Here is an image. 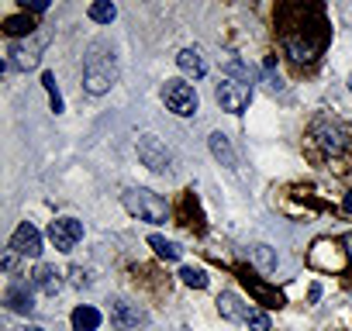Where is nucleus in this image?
Segmentation results:
<instances>
[{
	"instance_id": "obj_1",
	"label": "nucleus",
	"mask_w": 352,
	"mask_h": 331,
	"mask_svg": "<svg viewBox=\"0 0 352 331\" xmlns=\"http://www.w3.org/2000/svg\"><path fill=\"white\" fill-rule=\"evenodd\" d=\"M118 80V66H114V56L104 52V45H94V52L87 56V66H83V87L90 93H107Z\"/></svg>"
},
{
	"instance_id": "obj_2",
	"label": "nucleus",
	"mask_w": 352,
	"mask_h": 331,
	"mask_svg": "<svg viewBox=\"0 0 352 331\" xmlns=\"http://www.w3.org/2000/svg\"><path fill=\"white\" fill-rule=\"evenodd\" d=\"M124 211L135 214L138 221H148V225H159V221L169 218V204H166L159 194L145 190V187H131V190H124Z\"/></svg>"
},
{
	"instance_id": "obj_3",
	"label": "nucleus",
	"mask_w": 352,
	"mask_h": 331,
	"mask_svg": "<svg viewBox=\"0 0 352 331\" xmlns=\"http://www.w3.org/2000/svg\"><path fill=\"white\" fill-rule=\"evenodd\" d=\"M162 104L180 117H194L197 114V90L187 80H166L162 83Z\"/></svg>"
},
{
	"instance_id": "obj_4",
	"label": "nucleus",
	"mask_w": 352,
	"mask_h": 331,
	"mask_svg": "<svg viewBox=\"0 0 352 331\" xmlns=\"http://www.w3.org/2000/svg\"><path fill=\"white\" fill-rule=\"evenodd\" d=\"M214 97H218L221 111L242 114V111L249 107V100H252V87H249V83H239V80H221L218 90H214Z\"/></svg>"
},
{
	"instance_id": "obj_5",
	"label": "nucleus",
	"mask_w": 352,
	"mask_h": 331,
	"mask_svg": "<svg viewBox=\"0 0 352 331\" xmlns=\"http://www.w3.org/2000/svg\"><path fill=\"white\" fill-rule=\"evenodd\" d=\"M138 159L148 166L152 173H169V170H173V155H169V148H166L155 135L138 138Z\"/></svg>"
},
{
	"instance_id": "obj_6",
	"label": "nucleus",
	"mask_w": 352,
	"mask_h": 331,
	"mask_svg": "<svg viewBox=\"0 0 352 331\" xmlns=\"http://www.w3.org/2000/svg\"><path fill=\"white\" fill-rule=\"evenodd\" d=\"M38 59H42V42H38V38L11 42V45H8V62H4V69H35Z\"/></svg>"
},
{
	"instance_id": "obj_7",
	"label": "nucleus",
	"mask_w": 352,
	"mask_h": 331,
	"mask_svg": "<svg viewBox=\"0 0 352 331\" xmlns=\"http://www.w3.org/2000/svg\"><path fill=\"white\" fill-rule=\"evenodd\" d=\"M83 238V225L76 218H56L49 225V242L59 249V252H73Z\"/></svg>"
},
{
	"instance_id": "obj_8",
	"label": "nucleus",
	"mask_w": 352,
	"mask_h": 331,
	"mask_svg": "<svg viewBox=\"0 0 352 331\" xmlns=\"http://www.w3.org/2000/svg\"><path fill=\"white\" fill-rule=\"evenodd\" d=\"M11 252L25 255V259H38L42 255V231L35 225H18V231L11 235Z\"/></svg>"
},
{
	"instance_id": "obj_9",
	"label": "nucleus",
	"mask_w": 352,
	"mask_h": 331,
	"mask_svg": "<svg viewBox=\"0 0 352 331\" xmlns=\"http://www.w3.org/2000/svg\"><path fill=\"white\" fill-rule=\"evenodd\" d=\"M111 321L118 324V331H142L145 328V314L135 304H128V300H114L111 304Z\"/></svg>"
},
{
	"instance_id": "obj_10",
	"label": "nucleus",
	"mask_w": 352,
	"mask_h": 331,
	"mask_svg": "<svg viewBox=\"0 0 352 331\" xmlns=\"http://www.w3.org/2000/svg\"><path fill=\"white\" fill-rule=\"evenodd\" d=\"M4 304H8L14 314H32V310H35V293H32L28 283L14 279V283L8 286V293H4Z\"/></svg>"
},
{
	"instance_id": "obj_11",
	"label": "nucleus",
	"mask_w": 352,
	"mask_h": 331,
	"mask_svg": "<svg viewBox=\"0 0 352 331\" xmlns=\"http://www.w3.org/2000/svg\"><path fill=\"white\" fill-rule=\"evenodd\" d=\"M314 138L321 141L324 152H342V148H345V131H342L338 124L318 121V124H314Z\"/></svg>"
},
{
	"instance_id": "obj_12",
	"label": "nucleus",
	"mask_w": 352,
	"mask_h": 331,
	"mask_svg": "<svg viewBox=\"0 0 352 331\" xmlns=\"http://www.w3.org/2000/svg\"><path fill=\"white\" fill-rule=\"evenodd\" d=\"M32 283H35V290L45 293V297H56V293L63 290V279H59L56 266H38L35 276H32Z\"/></svg>"
},
{
	"instance_id": "obj_13",
	"label": "nucleus",
	"mask_w": 352,
	"mask_h": 331,
	"mask_svg": "<svg viewBox=\"0 0 352 331\" xmlns=\"http://www.w3.org/2000/svg\"><path fill=\"white\" fill-rule=\"evenodd\" d=\"M218 310H221V317H228V321H249V310L252 307H242V300H239V293H221L218 297Z\"/></svg>"
},
{
	"instance_id": "obj_14",
	"label": "nucleus",
	"mask_w": 352,
	"mask_h": 331,
	"mask_svg": "<svg viewBox=\"0 0 352 331\" xmlns=\"http://www.w3.org/2000/svg\"><path fill=\"white\" fill-rule=\"evenodd\" d=\"M176 66H180L187 76H194V80H201L208 73V62H204V56L197 49H184L180 56H176Z\"/></svg>"
},
{
	"instance_id": "obj_15",
	"label": "nucleus",
	"mask_w": 352,
	"mask_h": 331,
	"mask_svg": "<svg viewBox=\"0 0 352 331\" xmlns=\"http://www.w3.org/2000/svg\"><path fill=\"white\" fill-rule=\"evenodd\" d=\"M100 328V310L90 304H80L73 310V331H97Z\"/></svg>"
},
{
	"instance_id": "obj_16",
	"label": "nucleus",
	"mask_w": 352,
	"mask_h": 331,
	"mask_svg": "<svg viewBox=\"0 0 352 331\" xmlns=\"http://www.w3.org/2000/svg\"><path fill=\"white\" fill-rule=\"evenodd\" d=\"M208 141H211V155H214V159H218L221 166H235V152H232V141H228V138H225L221 131H214V135H211Z\"/></svg>"
},
{
	"instance_id": "obj_17",
	"label": "nucleus",
	"mask_w": 352,
	"mask_h": 331,
	"mask_svg": "<svg viewBox=\"0 0 352 331\" xmlns=\"http://www.w3.org/2000/svg\"><path fill=\"white\" fill-rule=\"evenodd\" d=\"M225 73H228V80H239V83H249V87L256 83V69L249 62H242V59H228Z\"/></svg>"
},
{
	"instance_id": "obj_18",
	"label": "nucleus",
	"mask_w": 352,
	"mask_h": 331,
	"mask_svg": "<svg viewBox=\"0 0 352 331\" xmlns=\"http://www.w3.org/2000/svg\"><path fill=\"white\" fill-rule=\"evenodd\" d=\"M118 18V8L111 4V0H97V4H90V21L97 25H111Z\"/></svg>"
},
{
	"instance_id": "obj_19",
	"label": "nucleus",
	"mask_w": 352,
	"mask_h": 331,
	"mask_svg": "<svg viewBox=\"0 0 352 331\" xmlns=\"http://www.w3.org/2000/svg\"><path fill=\"white\" fill-rule=\"evenodd\" d=\"M148 245L155 249V255H159V259H180V245L169 242V238H162V235H152V238H148Z\"/></svg>"
},
{
	"instance_id": "obj_20",
	"label": "nucleus",
	"mask_w": 352,
	"mask_h": 331,
	"mask_svg": "<svg viewBox=\"0 0 352 331\" xmlns=\"http://www.w3.org/2000/svg\"><path fill=\"white\" fill-rule=\"evenodd\" d=\"M252 259H256V266H259L263 273H273V269H276V252H273L270 245H252Z\"/></svg>"
},
{
	"instance_id": "obj_21",
	"label": "nucleus",
	"mask_w": 352,
	"mask_h": 331,
	"mask_svg": "<svg viewBox=\"0 0 352 331\" xmlns=\"http://www.w3.org/2000/svg\"><path fill=\"white\" fill-rule=\"evenodd\" d=\"M180 279H184L187 286H194V290H204V286H208V273L197 269V266H184V269H180Z\"/></svg>"
},
{
	"instance_id": "obj_22",
	"label": "nucleus",
	"mask_w": 352,
	"mask_h": 331,
	"mask_svg": "<svg viewBox=\"0 0 352 331\" xmlns=\"http://www.w3.org/2000/svg\"><path fill=\"white\" fill-rule=\"evenodd\" d=\"M32 18H8L4 21V32L11 35V38H21V35H32Z\"/></svg>"
},
{
	"instance_id": "obj_23",
	"label": "nucleus",
	"mask_w": 352,
	"mask_h": 331,
	"mask_svg": "<svg viewBox=\"0 0 352 331\" xmlns=\"http://www.w3.org/2000/svg\"><path fill=\"white\" fill-rule=\"evenodd\" d=\"M42 83L49 90V100H52V111L59 114L63 111V93H59V83H56V73H42Z\"/></svg>"
},
{
	"instance_id": "obj_24",
	"label": "nucleus",
	"mask_w": 352,
	"mask_h": 331,
	"mask_svg": "<svg viewBox=\"0 0 352 331\" xmlns=\"http://www.w3.org/2000/svg\"><path fill=\"white\" fill-rule=\"evenodd\" d=\"M245 283H249V290H252L259 300H266L270 307H280V304H283V297H280V293H273V290H266L263 283H256V279H249V276H245Z\"/></svg>"
},
{
	"instance_id": "obj_25",
	"label": "nucleus",
	"mask_w": 352,
	"mask_h": 331,
	"mask_svg": "<svg viewBox=\"0 0 352 331\" xmlns=\"http://www.w3.org/2000/svg\"><path fill=\"white\" fill-rule=\"evenodd\" d=\"M245 324H249L252 331H270V314H263V310H256V307H252Z\"/></svg>"
},
{
	"instance_id": "obj_26",
	"label": "nucleus",
	"mask_w": 352,
	"mask_h": 331,
	"mask_svg": "<svg viewBox=\"0 0 352 331\" xmlns=\"http://www.w3.org/2000/svg\"><path fill=\"white\" fill-rule=\"evenodd\" d=\"M25 8H32L35 14H42V11H49V0H28Z\"/></svg>"
},
{
	"instance_id": "obj_27",
	"label": "nucleus",
	"mask_w": 352,
	"mask_h": 331,
	"mask_svg": "<svg viewBox=\"0 0 352 331\" xmlns=\"http://www.w3.org/2000/svg\"><path fill=\"white\" fill-rule=\"evenodd\" d=\"M73 283H76V286H83V283H90V276H87L83 269H73Z\"/></svg>"
},
{
	"instance_id": "obj_28",
	"label": "nucleus",
	"mask_w": 352,
	"mask_h": 331,
	"mask_svg": "<svg viewBox=\"0 0 352 331\" xmlns=\"http://www.w3.org/2000/svg\"><path fill=\"white\" fill-rule=\"evenodd\" d=\"M342 245L349 249V262H352V235H345V238H342Z\"/></svg>"
},
{
	"instance_id": "obj_29",
	"label": "nucleus",
	"mask_w": 352,
	"mask_h": 331,
	"mask_svg": "<svg viewBox=\"0 0 352 331\" xmlns=\"http://www.w3.org/2000/svg\"><path fill=\"white\" fill-rule=\"evenodd\" d=\"M342 204H345V211H349V214H352V190H349V194H345V201H342Z\"/></svg>"
},
{
	"instance_id": "obj_30",
	"label": "nucleus",
	"mask_w": 352,
	"mask_h": 331,
	"mask_svg": "<svg viewBox=\"0 0 352 331\" xmlns=\"http://www.w3.org/2000/svg\"><path fill=\"white\" fill-rule=\"evenodd\" d=\"M11 331H42V328H35V324H21V328H11Z\"/></svg>"
},
{
	"instance_id": "obj_31",
	"label": "nucleus",
	"mask_w": 352,
	"mask_h": 331,
	"mask_svg": "<svg viewBox=\"0 0 352 331\" xmlns=\"http://www.w3.org/2000/svg\"><path fill=\"white\" fill-rule=\"evenodd\" d=\"M349 83H352V76H349Z\"/></svg>"
}]
</instances>
